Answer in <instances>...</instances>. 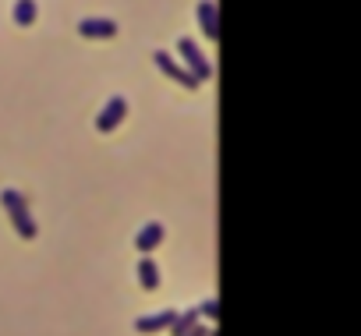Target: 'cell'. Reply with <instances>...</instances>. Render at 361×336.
<instances>
[{
	"label": "cell",
	"mask_w": 361,
	"mask_h": 336,
	"mask_svg": "<svg viewBox=\"0 0 361 336\" xmlns=\"http://www.w3.org/2000/svg\"><path fill=\"white\" fill-rule=\"evenodd\" d=\"M8 216H11V227H15L25 241H32V237L39 234V227H36V220H32L29 206H25V209H15V213H8Z\"/></svg>",
	"instance_id": "8"
},
{
	"label": "cell",
	"mask_w": 361,
	"mask_h": 336,
	"mask_svg": "<svg viewBox=\"0 0 361 336\" xmlns=\"http://www.w3.org/2000/svg\"><path fill=\"white\" fill-rule=\"evenodd\" d=\"M199 318H209V322H213V318H220V301H216V297L202 301V304H199Z\"/></svg>",
	"instance_id": "13"
},
{
	"label": "cell",
	"mask_w": 361,
	"mask_h": 336,
	"mask_svg": "<svg viewBox=\"0 0 361 336\" xmlns=\"http://www.w3.org/2000/svg\"><path fill=\"white\" fill-rule=\"evenodd\" d=\"M188 336H216V332H213V329H209V325H195V329H192V332H188Z\"/></svg>",
	"instance_id": "14"
},
{
	"label": "cell",
	"mask_w": 361,
	"mask_h": 336,
	"mask_svg": "<svg viewBox=\"0 0 361 336\" xmlns=\"http://www.w3.org/2000/svg\"><path fill=\"white\" fill-rule=\"evenodd\" d=\"M124 117H128V99H124V96H110L106 106L96 113V131H99V135H110Z\"/></svg>",
	"instance_id": "3"
},
{
	"label": "cell",
	"mask_w": 361,
	"mask_h": 336,
	"mask_svg": "<svg viewBox=\"0 0 361 336\" xmlns=\"http://www.w3.org/2000/svg\"><path fill=\"white\" fill-rule=\"evenodd\" d=\"M11 18H15V25L29 29V25L36 22V0H15V8H11Z\"/></svg>",
	"instance_id": "10"
},
{
	"label": "cell",
	"mask_w": 361,
	"mask_h": 336,
	"mask_svg": "<svg viewBox=\"0 0 361 336\" xmlns=\"http://www.w3.org/2000/svg\"><path fill=\"white\" fill-rule=\"evenodd\" d=\"M159 244H163V223H145V227L135 234V248L145 251V255H149L152 248H159Z\"/></svg>",
	"instance_id": "7"
},
{
	"label": "cell",
	"mask_w": 361,
	"mask_h": 336,
	"mask_svg": "<svg viewBox=\"0 0 361 336\" xmlns=\"http://www.w3.org/2000/svg\"><path fill=\"white\" fill-rule=\"evenodd\" d=\"M152 61H156V68H159L166 78H173L177 85H185V89H199V82L185 71V64H180L177 57H170L166 50H152Z\"/></svg>",
	"instance_id": "2"
},
{
	"label": "cell",
	"mask_w": 361,
	"mask_h": 336,
	"mask_svg": "<svg viewBox=\"0 0 361 336\" xmlns=\"http://www.w3.org/2000/svg\"><path fill=\"white\" fill-rule=\"evenodd\" d=\"M177 54H180V61H185V71L202 85L206 78H213V64L206 61V54H202V46L192 39V36H185V39H180L177 43Z\"/></svg>",
	"instance_id": "1"
},
{
	"label": "cell",
	"mask_w": 361,
	"mask_h": 336,
	"mask_svg": "<svg viewBox=\"0 0 361 336\" xmlns=\"http://www.w3.org/2000/svg\"><path fill=\"white\" fill-rule=\"evenodd\" d=\"M0 202H4V209H8V213H15V209H25V206H29V199H25L22 192H15V188H4V192H0Z\"/></svg>",
	"instance_id": "12"
},
{
	"label": "cell",
	"mask_w": 361,
	"mask_h": 336,
	"mask_svg": "<svg viewBox=\"0 0 361 336\" xmlns=\"http://www.w3.org/2000/svg\"><path fill=\"white\" fill-rule=\"evenodd\" d=\"M138 283H142V290H156L159 287V269H156V262L149 255L138 262Z\"/></svg>",
	"instance_id": "11"
},
{
	"label": "cell",
	"mask_w": 361,
	"mask_h": 336,
	"mask_svg": "<svg viewBox=\"0 0 361 336\" xmlns=\"http://www.w3.org/2000/svg\"><path fill=\"white\" fill-rule=\"evenodd\" d=\"M117 32V22H110V18H85V22H78V36H85V39H110Z\"/></svg>",
	"instance_id": "6"
},
{
	"label": "cell",
	"mask_w": 361,
	"mask_h": 336,
	"mask_svg": "<svg viewBox=\"0 0 361 336\" xmlns=\"http://www.w3.org/2000/svg\"><path fill=\"white\" fill-rule=\"evenodd\" d=\"M199 25L209 43H220V8L216 0H199Z\"/></svg>",
	"instance_id": "4"
},
{
	"label": "cell",
	"mask_w": 361,
	"mask_h": 336,
	"mask_svg": "<svg viewBox=\"0 0 361 336\" xmlns=\"http://www.w3.org/2000/svg\"><path fill=\"white\" fill-rule=\"evenodd\" d=\"M173 318H177L173 308H163L156 315H142V318H135V332H163L173 325Z\"/></svg>",
	"instance_id": "5"
},
{
	"label": "cell",
	"mask_w": 361,
	"mask_h": 336,
	"mask_svg": "<svg viewBox=\"0 0 361 336\" xmlns=\"http://www.w3.org/2000/svg\"><path fill=\"white\" fill-rule=\"evenodd\" d=\"M195 325H199V308L177 311V318H173V325H170V336H188Z\"/></svg>",
	"instance_id": "9"
}]
</instances>
